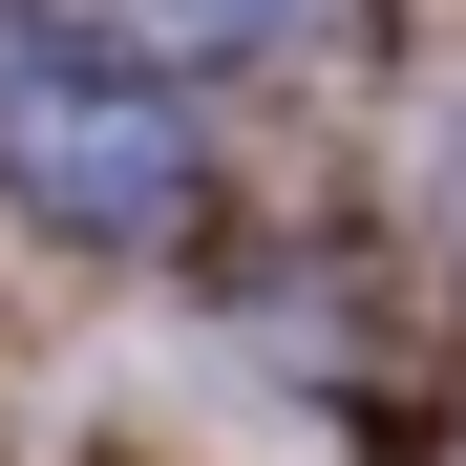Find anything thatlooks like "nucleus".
<instances>
[{"label": "nucleus", "instance_id": "nucleus-1", "mask_svg": "<svg viewBox=\"0 0 466 466\" xmlns=\"http://www.w3.org/2000/svg\"><path fill=\"white\" fill-rule=\"evenodd\" d=\"M0 170L64 233H170L191 212V127L148 86H86V64H0Z\"/></svg>", "mask_w": 466, "mask_h": 466}, {"label": "nucleus", "instance_id": "nucleus-2", "mask_svg": "<svg viewBox=\"0 0 466 466\" xmlns=\"http://www.w3.org/2000/svg\"><path fill=\"white\" fill-rule=\"evenodd\" d=\"M22 22H64V43H106V64H255L297 0H22Z\"/></svg>", "mask_w": 466, "mask_h": 466}]
</instances>
